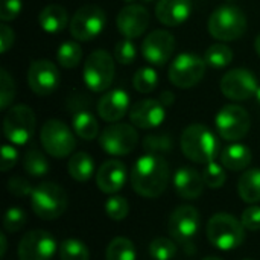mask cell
Segmentation results:
<instances>
[{"mask_svg":"<svg viewBox=\"0 0 260 260\" xmlns=\"http://www.w3.org/2000/svg\"><path fill=\"white\" fill-rule=\"evenodd\" d=\"M171 178L169 165L161 155H142L131 171V186L145 198H158L168 189Z\"/></svg>","mask_w":260,"mask_h":260,"instance_id":"1","label":"cell"},{"mask_svg":"<svg viewBox=\"0 0 260 260\" xmlns=\"http://www.w3.org/2000/svg\"><path fill=\"white\" fill-rule=\"evenodd\" d=\"M181 151L193 163L209 165L219 155L221 143L216 134L201 123L189 125L181 134Z\"/></svg>","mask_w":260,"mask_h":260,"instance_id":"2","label":"cell"},{"mask_svg":"<svg viewBox=\"0 0 260 260\" xmlns=\"http://www.w3.org/2000/svg\"><path fill=\"white\" fill-rule=\"evenodd\" d=\"M207 29L209 34L219 41L239 40L247 30V15L235 5L218 6L209 17Z\"/></svg>","mask_w":260,"mask_h":260,"instance_id":"3","label":"cell"},{"mask_svg":"<svg viewBox=\"0 0 260 260\" xmlns=\"http://www.w3.org/2000/svg\"><path fill=\"white\" fill-rule=\"evenodd\" d=\"M206 233L210 244L222 251L236 250L245 239V227L229 213L213 215L207 224Z\"/></svg>","mask_w":260,"mask_h":260,"instance_id":"4","label":"cell"},{"mask_svg":"<svg viewBox=\"0 0 260 260\" xmlns=\"http://www.w3.org/2000/svg\"><path fill=\"white\" fill-rule=\"evenodd\" d=\"M30 206L40 219L53 221L64 215L67 209V193L59 184L46 181L34 187L30 193Z\"/></svg>","mask_w":260,"mask_h":260,"instance_id":"5","label":"cell"},{"mask_svg":"<svg viewBox=\"0 0 260 260\" xmlns=\"http://www.w3.org/2000/svg\"><path fill=\"white\" fill-rule=\"evenodd\" d=\"M114 75H116L114 59L107 50L99 49L87 56L82 69V79L91 91L94 93L107 91L114 81Z\"/></svg>","mask_w":260,"mask_h":260,"instance_id":"6","label":"cell"},{"mask_svg":"<svg viewBox=\"0 0 260 260\" xmlns=\"http://www.w3.org/2000/svg\"><path fill=\"white\" fill-rule=\"evenodd\" d=\"M206 59L200 55L184 52L174 58L171 62L168 78L177 88H192L206 75Z\"/></svg>","mask_w":260,"mask_h":260,"instance_id":"7","label":"cell"},{"mask_svg":"<svg viewBox=\"0 0 260 260\" xmlns=\"http://www.w3.org/2000/svg\"><path fill=\"white\" fill-rule=\"evenodd\" d=\"M35 113L27 105L11 107L3 119V134L12 145H26L35 133Z\"/></svg>","mask_w":260,"mask_h":260,"instance_id":"8","label":"cell"},{"mask_svg":"<svg viewBox=\"0 0 260 260\" xmlns=\"http://www.w3.org/2000/svg\"><path fill=\"white\" fill-rule=\"evenodd\" d=\"M107 24L105 11L98 5H84L72 17L69 30L76 41H91L104 30Z\"/></svg>","mask_w":260,"mask_h":260,"instance_id":"9","label":"cell"},{"mask_svg":"<svg viewBox=\"0 0 260 260\" xmlns=\"http://www.w3.org/2000/svg\"><path fill=\"white\" fill-rule=\"evenodd\" d=\"M40 142L44 151L55 158L69 157L76 148L73 131L58 119H50L43 125L40 131Z\"/></svg>","mask_w":260,"mask_h":260,"instance_id":"10","label":"cell"},{"mask_svg":"<svg viewBox=\"0 0 260 260\" xmlns=\"http://www.w3.org/2000/svg\"><path fill=\"white\" fill-rule=\"evenodd\" d=\"M216 131L221 139L227 142H238L244 139L251 128V117L241 105H225L215 117Z\"/></svg>","mask_w":260,"mask_h":260,"instance_id":"11","label":"cell"},{"mask_svg":"<svg viewBox=\"0 0 260 260\" xmlns=\"http://www.w3.org/2000/svg\"><path fill=\"white\" fill-rule=\"evenodd\" d=\"M139 134L134 125L129 123H119L114 122L108 125L99 136V145L101 148L114 157L128 155L133 152L137 146Z\"/></svg>","mask_w":260,"mask_h":260,"instance_id":"12","label":"cell"},{"mask_svg":"<svg viewBox=\"0 0 260 260\" xmlns=\"http://www.w3.org/2000/svg\"><path fill=\"white\" fill-rule=\"evenodd\" d=\"M219 87L227 99L241 102L256 96L259 82L248 69H233L222 76Z\"/></svg>","mask_w":260,"mask_h":260,"instance_id":"13","label":"cell"},{"mask_svg":"<svg viewBox=\"0 0 260 260\" xmlns=\"http://www.w3.org/2000/svg\"><path fill=\"white\" fill-rule=\"evenodd\" d=\"M177 47L175 37L165 29L152 30L142 41V55L152 66H165L174 55Z\"/></svg>","mask_w":260,"mask_h":260,"instance_id":"14","label":"cell"},{"mask_svg":"<svg viewBox=\"0 0 260 260\" xmlns=\"http://www.w3.org/2000/svg\"><path fill=\"white\" fill-rule=\"evenodd\" d=\"M61 76L58 67L49 59H35L27 70V84L37 96H49L59 85Z\"/></svg>","mask_w":260,"mask_h":260,"instance_id":"15","label":"cell"},{"mask_svg":"<svg viewBox=\"0 0 260 260\" xmlns=\"http://www.w3.org/2000/svg\"><path fill=\"white\" fill-rule=\"evenodd\" d=\"M56 251L53 236L44 230L27 232L18 244V260H50Z\"/></svg>","mask_w":260,"mask_h":260,"instance_id":"16","label":"cell"},{"mask_svg":"<svg viewBox=\"0 0 260 260\" xmlns=\"http://www.w3.org/2000/svg\"><path fill=\"white\" fill-rule=\"evenodd\" d=\"M149 21H151V17H149L148 9L142 5L131 3L119 11L117 18H116V26H117V30L125 38L134 40L137 37H142L146 32Z\"/></svg>","mask_w":260,"mask_h":260,"instance_id":"17","label":"cell"},{"mask_svg":"<svg viewBox=\"0 0 260 260\" xmlns=\"http://www.w3.org/2000/svg\"><path fill=\"white\" fill-rule=\"evenodd\" d=\"M200 224H201L200 213L195 207L180 206L172 212L169 218L168 230H169V235L177 242H187L197 235Z\"/></svg>","mask_w":260,"mask_h":260,"instance_id":"18","label":"cell"},{"mask_svg":"<svg viewBox=\"0 0 260 260\" xmlns=\"http://www.w3.org/2000/svg\"><path fill=\"white\" fill-rule=\"evenodd\" d=\"M129 122L140 129H154L166 117V107L155 99H142L129 108Z\"/></svg>","mask_w":260,"mask_h":260,"instance_id":"19","label":"cell"},{"mask_svg":"<svg viewBox=\"0 0 260 260\" xmlns=\"http://www.w3.org/2000/svg\"><path fill=\"white\" fill-rule=\"evenodd\" d=\"M129 96L122 88L107 91L98 102V114L105 122H119L129 111Z\"/></svg>","mask_w":260,"mask_h":260,"instance_id":"20","label":"cell"},{"mask_svg":"<svg viewBox=\"0 0 260 260\" xmlns=\"http://www.w3.org/2000/svg\"><path fill=\"white\" fill-rule=\"evenodd\" d=\"M126 181V168L119 160H107L101 165L96 174L98 187L108 195L117 193Z\"/></svg>","mask_w":260,"mask_h":260,"instance_id":"21","label":"cell"},{"mask_svg":"<svg viewBox=\"0 0 260 260\" xmlns=\"http://www.w3.org/2000/svg\"><path fill=\"white\" fill-rule=\"evenodd\" d=\"M192 12V0H158L155 5V17L168 27L181 26Z\"/></svg>","mask_w":260,"mask_h":260,"instance_id":"22","label":"cell"},{"mask_svg":"<svg viewBox=\"0 0 260 260\" xmlns=\"http://www.w3.org/2000/svg\"><path fill=\"white\" fill-rule=\"evenodd\" d=\"M204 186H206V183H204L203 174H200L193 168L184 166V168H180L175 172L174 187H175L177 193L184 200L198 198L203 193Z\"/></svg>","mask_w":260,"mask_h":260,"instance_id":"23","label":"cell"},{"mask_svg":"<svg viewBox=\"0 0 260 260\" xmlns=\"http://www.w3.org/2000/svg\"><path fill=\"white\" fill-rule=\"evenodd\" d=\"M38 24L47 34H58L69 24L67 9L61 5H47L38 14Z\"/></svg>","mask_w":260,"mask_h":260,"instance_id":"24","label":"cell"},{"mask_svg":"<svg viewBox=\"0 0 260 260\" xmlns=\"http://www.w3.org/2000/svg\"><path fill=\"white\" fill-rule=\"evenodd\" d=\"M251 160L253 155L250 148L241 143H232L221 152V165L229 171H244L250 166Z\"/></svg>","mask_w":260,"mask_h":260,"instance_id":"25","label":"cell"},{"mask_svg":"<svg viewBox=\"0 0 260 260\" xmlns=\"http://www.w3.org/2000/svg\"><path fill=\"white\" fill-rule=\"evenodd\" d=\"M238 192L244 203L257 204L260 201V169H248L238 181Z\"/></svg>","mask_w":260,"mask_h":260,"instance_id":"26","label":"cell"},{"mask_svg":"<svg viewBox=\"0 0 260 260\" xmlns=\"http://www.w3.org/2000/svg\"><path fill=\"white\" fill-rule=\"evenodd\" d=\"M72 126L75 134L84 140H94L98 136H101L98 119L87 110H81L73 114Z\"/></svg>","mask_w":260,"mask_h":260,"instance_id":"27","label":"cell"},{"mask_svg":"<svg viewBox=\"0 0 260 260\" xmlns=\"http://www.w3.org/2000/svg\"><path fill=\"white\" fill-rule=\"evenodd\" d=\"M67 169H69V175L73 180H76L79 183H84V181H88L93 177V174H94V161L87 152H76V154H73L70 157Z\"/></svg>","mask_w":260,"mask_h":260,"instance_id":"28","label":"cell"},{"mask_svg":"<svg viewBox=\"0 0 260 260\" xmlns=\"http://www.w3.org/2000/svg\"><path fill=\"white\" fill-rule=\"evenodd\" d=\"M82 55H84L82 47H81V44L76 40H73V41H64L58 47L56 61L64 69H75V67L79 66V62L82 59Z\"/></svg>","mask_w":260,"mask_h":260,"instance_id":"29","label":"cell"},{"mask_svg":"<svg viewBox=\"0 0 260 260\" xmlns=\"http://www.w3.org/2000/svg\"><path fill=\"white\" fill-rule=\"evenodd\" d=\"M23 168H24V171H26L30 177H37V178L44 177V175L49 172V169H50L46 155H44L40 149H37V148H32V149H29V151L24 154Z\"/></svg>","mask_w":260,"mask_h":260,"instance_id":"30","label":"cell"},{"mask_svg":"<svg viewBox=\"0 0 260 260\" xmlns=\"http://www.w3.org/2000/svg\"><path fill=\"white\" fill-rule=\"evenodd\" d=\"M233 56H235L233 50L227 44H222V43L212 44L204 53V59H206L207 66H210L213 69H224V67L230 66L233 61Z\"/></svg>","mask_w":260,"mask_h":260,"instance_id":"31","label":"cell"},{"mask_svg":"<svg viewBox=\"0 0 260 260\" xmlns=\"http://www.w3.org/2000/svg\"><path fill=\"white\" fill-rule=\"evenodd\" d=\"M105 260H136V247L126 238H114L107 247Z\"/></svg>","mask_w":260,"mask_h":260,"instance_id":"32","label":"cell"},{"mask_svg":"<svg viewBox=\"0 0 260 260\" xmlns=\"http://www.w3.org/2000/svg\"><path fill=\"white\" fill-rule=\"evenodd\" d=\"M143 149L146 154L152 155H163L172 151L174 148V139L168 133H158V134H149L142 142Z\"/></svg>","mask_w":260,"mask_h":260,"instance_id":"33","label":"cell"},{"mask_svg":"<svg viewBox=\"0 0 260 260\" xmlns=\"http://www.w3.org/2000/svg\"><path fill=\"white\" fill-rule=\"evenodd\" d=\"M59 259L61 260H88L90 253L84 242L75 238L64 239L59 245Z\"/></svg>","mask_w":260,"mask_h":260,"instance_id":"34","label":"cell"},{"mask_svg":"<svg viewBox=\"0 0 260 260\" xmlns=\"http://www.w3.org/2000/svg\"><path fill=\"white\" fill-rule=\"evenodd\" d=\"M133 85L142 94L151 93L158 85V75H157V72L152 67H142V69H139L134 73Z\"/></svg>","mask_w":260,"mask_h":260,"instance_id":"35","label":"cell"},{"mask_svg":"<svg viewBox=\"0 0 260 260\" xmlns=\"http://www.w3.org/2000/svg\"><path fill=\"white\" fill-rule=\"evenodd\" d=\"M175 253V242L169 238H155L149 244V254L154 260H171Z\"/></svg>","mask_w":260,"mask_h":260,"instance_id":"36","label":"cell"},{"mask_svg":"<svg viewBox=\"0 0 260 260\" xmlns=\"http://www.w3.org/2000/svg\"><path fill=\"white\" fill-rule=\"evenodd\" d=\"M203 178L209 189H219L225 184L227 174H225L222 165H219L216 161H210L203 171Z\"/></svg>","mask_w":260,"mask_h":260,"instance_id":"37","label":"cell"},{"mask_svg":"<svg viewBox=\"0 0 260 260\" xmlns=\"http://www.w3.org/2000/svg\"><path fill=\"white\" fill-rule=\"evenodd\" d=\"M105 213L113 221L125 219L129 213V204H128L126 198L119 197V195L108 198V201L105 203Z\"/></svg>","mask_w":260,"mask_h":260,"instance_id":"38","label":"cell"},{"mask_svg":"<svg viewBox=\"0 0 260 260\" xmlns=\"http://www.w3.org/2000/svg\"><path fill=\"white\" fill-rule=\"evenodd\" d=\"M137 56V47L129 38H123L116 43L114 46V58L119 64L129 66L134 62Z\"/></svg>","mask_w":260,"mask_h":260,"instance_id":"39","label":"cell"},{"mask_svg":"<svg viewBox=\"0 0 260 260\" xmlns=\"http://www.w3.org/2000/svg\"><path fill=\"white\" fill-rule=\"evenodd\" d=\"M15 96V85L12 76L8 73L6 69L0 70V108L8 110V107L12 104Z\"/></svg>","mask_w":260,"mask_h":260,"instance_id":"40","label":"cell"},{"mask_svg":"<svg viewBox=\"0 0 260 260\" xmlns=\"http://www.w3.org/2000/svg\"><path fill=\"white\" fill-rule=\"evenodd\" d=\"M26 224V213L18 207H11L6 210L3 218V229L9 233L21 230Z\"/></svg>","mask_w":260,"mask_h":260,"instance_id":"41","label":"cell"},{"mask_svg":"<svg viewBox=\"0 0 260 260\" xmlns=\"http://www.w3.org/2000/svg\"><path fill=\"white\" fill-rule=\"evenodd\" d=\"M21 0H0V20L3 23L12 21L21 12Z\"/></svg>","mask_w":260,"mask_h":260,"instance_id":"42","label":"cell"},{"mask_svg":"<svg viewBox=\"0 0 260 260\" xmlns=\"http://www.w3.org/2000/svg\"><path fill=\"white\" fill-rule=\"evenodd\" d=\"M241 222L250 232H257V230H260V206L253 204L248 209H245L242 212Z\"/></svg>","mask_w":260,"mask_h":260,"instance_id":"43","label":"cell"},{"mask_svg":"<svg viewBox=\"0 0 260 260\" xmlns=\"http://www.w3.org/2000/svg\"><path fill=\"white\" fill-rule=\"evenodd\" d=\"M34 190V187L30 186V183L27 180H24L20 175H15L12 178L8 180V192L15 195V197H26L30 195Z\"/></svg>","mask_w":260,"mask_h":260,"instance_id":"44","label":"cell"},{"mask_svg":"<svg viewBox=\"0 0 260 260\" xmlns=\"http://www.w3.org/2000/svg\"><path fill=\"white\" fill-rule=\"evenodd\" d=\"M18 161V152L12 145H3L2 146V165L0 169L2 172H8L12 169Z\"/></svg>","mask_w":260,"mask_h":260,"instance_id":"45","label":"cell"},{"mask_svg":"<svg viewBox=\"0 0 260 260\" xmlns=\"http://www.w3.org/2000/svg\"><path fill=\"white\" fill-rule=\"evenodd\" d=\"M14 44V30L6 24L3 23L0 26V52L2 53H6Z\"/></svg>","mask_w":260,"mask_h":260,"instance_id":"46","label":"cell"},{"mask_svg":"<svg viewBox=\"0 0 260 260\" xmlns=\"http://www.w3.org/2000/svg\"><path fill=\"white\" fill-rule=\"evenodd\" d=\"M158 101L168 108V107H171V105L174 104V101H175V99H174V93H171V91H161Z\"/></svg>","mask_w":260,"mask_h":260,"instance_id":"47","label":"cell"},{"mask_svg":"<svg viewBox=\"0 0 260 260\" xmlns=\"http://www.w3.org/2000/svg\"><path fill=\"white\" fill-rule=\"evenodd\" d=\"M0 244H2L0 256H2V257H5V254H6V248H8V244H6V236H5V235H0Z\"/></svg>","mask_w":260,"mask_h":260,"instance_id":"48","label":"cell"},{"mask_svg":"<svg viewBox=\"0 0 260 260\" xmlns=\"http://www.w3.org/2000/svg\"><path fill=\"white\" fill-rule=\"evenodd\" d=\"M254 49H256V53L260 56V34L257 35L256 41H254Z\"/></svg>","mask_w":260,"mask_h":260,"instance_id":"49","label":"cell"},{"mask_svg":"<svg viewBox=\"0 0 260 260\" xmlns=\"http://www.w3.org/2000/svg\"><path fill=\"white\" fill-rule=\"evenodd\" d=\"M256 101L259 102V105H260V85H259V88H257V93H256Z\"/></svg>","mask_w":260,"mask_h":260,"instance_id":"50","label":"cell"},{"mask_svg":"<svg viewBox=\"0 0 260 260\" xmlns=\"http://www.w3.org/2000/svg\"><path fill=\"white\" fill-rule=\"evenodd\" d=\"M203 260H222V259H219V257H213V256H212V257H206V259H203Z\"/></svg>","mask_w":260,"mask_h":260,"instance_id":"51","label":"cell"},{"mask_svg":"<svg viewBox=\"0 0 260 260\" xmlns=\"http://www.w3.org/2000/svg\"><path fill=\"white\" fill-rule=\"evenodd\" d=\"M123 2H125V3H128V5H131V3H134L136 0H123Z\"/></svg>","mask_w":260,"mask_h":260,"instance_id":"52","label":"cell"},{"mask_svg":"<svg viewBox=\"0 0 260 260\" xmlns=\"http://www.w3.org/2000/svg\"><path fill=\"white\" fill-rule=\"evenodd\" d=\"M143 2H146V3H148V2H154V0H143Z\"/></svg>","mask_w":260,"mask_h":260,"instance_id":"53","label":"cell"},{"mask_svg":"<svg viewBox=\"0 0 260 260\" xmlns=\"http://www.w3.org/2000/svg\"><path fill=\"white\" fill-rule=\"evenodd\" d=\"M245 260H250V259H245Z\"/></svg>","mask_w":260,"mask_h":260,"instance_id":"54","label":"cell"}]
</instances>
